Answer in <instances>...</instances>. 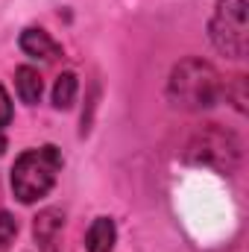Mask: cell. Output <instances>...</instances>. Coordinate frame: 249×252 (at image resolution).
Listing matches in <instances>:
<instances>
[{
    "label": "cell",
    "instance_id": "obj_1",
    "mask_svg": "<svg viewBox=\"0 0 249 252\" xmlns=\"http://www.w3.org/2000/svg\"><path fill=\"white\" fill-rule=\"evenodd\" d=\"M223 94L220 73L202 59H182L170 70L167 79V97L176 109L185 112H202L211 109Z\"/></svg>",
    "mask_w": 249,
    "mask_h": 252
},
{
    "label": "cell",
    "instance_id": "obj_2",
    "mask_svg": "<svg viewBox=\"0 0 249 252\" xmlns=\"http://www.w3.org/2000/svg\"><path fill=\"white\" fill-rule=\"evenodd\" d=\"M59 170H62V153L53 144L21 153L15 167H12V190H15V196L21 202H27V205L41 199L56 185Z\"/></svg>",
    "mask_w": 249,
    "mask_h": 252
},
{
    "label": "cell",
    "instance_id": "obj_3",
    "mask_svg": "<svg viewBox=\"0 0 249 252\" xmlns=\"http://www.w3.org/2000/svg\"><path fill=\"white\" fill-rule=\"evenodd\" d=\"M211 41L223 56L244 59L249 50V30H247V0H220L211 24H208Z\"/></svg>",
    "mask_w": 249,
    "mask_h": 252
},
{
    "label": "cell",
    "instance_id": "obj_4",
    "mask_svg": "<svg viewBox=\"0 0 249 252\" xmlns=\"http://www.w3.org/2000/svg\"><path fill=\"white\" fill-rule=\"evenodd\" d=\"M187 158L196 161V164H214L220 170H232V164L238 161V144L229 132L205 129L190 141Z\"/></svg>",
    "mask_w": 249,
    "mask_h": 252
},
{
    "label": "cell",
    "instance_id": "obj_5",
    "mask_svg": "<svg viewBox=\"0 0 249 252\" xmlns=\"http://www.w3.org/2000/svg\"><path fill=\"white\" fill-rule=\"evenodd\" d=\"M21 50L27 56H32V59H56L62 53V47L50 38V32L35 30V27H30V30L21 32Z\"/></svg>",
    "mask_w": 249,
    "mask_h": 252
},
{
    "label": "cell",
    "instance_id": "obj_6",
    "mask_svg": "<svg viewBox=\"0 0 249 252\" xmlns=\"http://www.w3.org/2000/svg\"><path fill=\"white\" fill-rule=\"evenodd\" d=\"M115 238H118V229H115V220L112 217H97L85 235V250L88 252H112L115 250Z\"/></svg>",
    "mask_w": 249,
    "mask_h": 252
},
{
    "label": "cell",
    "instance_id": "obj_7",
    "mask_svg": "<svg viewBox=\"0 0 249 252\" xmlns=\"http://www.w3.org/2000/svg\"><path fill=\"white\" fill-rule=\"evenodd\" d=\"M15 88H18V97L27 103V106H35L41 100V91H44V82H41V73L30 64L18 67L15 70Z\"/></svg>",
    "mask_w": 249,
    "mask_h": 252
},
{
    "label": "cell",
    "instance_id": "obj_8",
    "mask_svg": "<svg viewBox=\"0 0 249 252\" xmlns=\"http://www.w3.org/2000/svg\"><path fill=\"white\" fill-rule=\"evenodd\" d=\"M64 226V217L59 211H44L41 217H35V241L44 247V250H50L56 241H59V232H62Z\"/></svg>",
    "mask_w": 249,
    "mask_h": 252
},
{
    "label": "cell",
    "instance_id": "obj_9",
    "mask_svg": "<svg viewBox=\"0 0 249 252\" xmlns=\"http://www.w3.org/2000/svg\"><path fill=\"white\" fill-rule=\"evenodd\" d=\"M76 76L67 70L62 73L59 79H56V85H53V106L56 109H70L73 106V100H76Z\"/></svg>",
    "mask_w": 249,
    "mask_h": 252
},
{
    "label": "cell",
    "instance_id": "obj_10",
    "mask_svg": "<svg viewBox=\"0 0 249 252\" xmlns=\"http://www.w3.org/2000/svg\"><path fill=\"white\" fill-rule=\"evenodd\" d=\"M15 235H18V223H15V217H12L9 211L0 208V247H9V244L15 241Z\"/></svg>",
    "mask_w": 249,
    "mask_h": 252
},
{
    "label": "cell",
    "instance_id": "obj_11",
    "mask_svg": "<svg viewBox=\"0 0 249 252\" xmlns=\"http://www.w3.org/2000/svg\"><path fill=\"white\" fill-rule=\"evenodd\" d=\"M12 121V100H9V94H6V88L0 85V129Z\"/></svg>",
    "mask_w": 249,
    "mask_h": 252
},
{
    "label": "cell",
    "instance_id": "obj_12",
    "mask_svg": "<svg viewBox=\"0 0 249 252\" xmlns=\"http://www.w3.org/2000/svg\"><path fill=\"white\" fill-rule=\"evenodd\" d=\"M3 153H6V135L0 132V156H3Z\"/></svg>",
    "mask_w": 249,
    "mask_h": 252
}]
</instances>
